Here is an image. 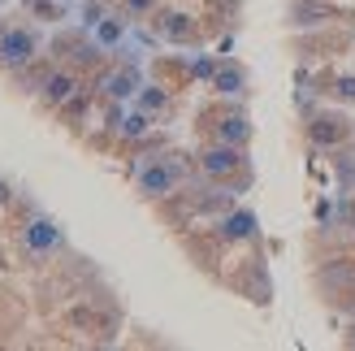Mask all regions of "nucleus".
<instances>
[{"mask_svg": "<svg viewBox=\"0 0 355 351\" xmlns=\"http://www.w3.org/2000/svg\"><path fill=\"white\" fill-rule=\"evenodd\" d=\"M31 57H35V35H31V31L13 26V31L0 35V65L17 69V65H26Z\"/></svg>", "mask_w": 355, "mask_h": 351, "instance_id": "nucleus-1", "label": "nucleus"}, {"mask_svg": "<svg viewBox=\"0 0 355 351\" xmlns=\"http://www.w3.org/2000/svg\"><path fill=\"white\" fill-rule=\"evenodd\" d=\"M173 187H178V169L173 165L152 161V165L139 169V191H144V196H169Z\"/></svg>", "mask_w": 355, "mask_h": 351, "instance_id": "nucleus-2", "label": "nucleus"}, {"mask_svg": "<svg viewBox=\"0 0 355 351\" xmlns=\"http://www.w3.org/2000/svg\"><path fill=\"white\" fill-rule=\"evenodd\" d=\"M243 165V152L234 144H221V148H208L204 152V173H212V178H221V173L239 169Z\"/></svg>", "mask_w": 355, "mask_h": 351, "instance_id": "nucleus-3", "label": "nucleus"}, {"mask_svg": "<svg viewBox=\"0 0 355 351\" xmlns=\"http://www.w3.org/2000/svg\"><path fill=\"white\" fill-rule=\"evenodd\" d=\"M26 243H31V252H52V248H61V230H57V221H31L26 225Z\"/></svg>", "mask_w": 355, "mask_h": 351, "instance_id": "nucleus-4", "label": "nucleus"}, {"mask_svg": "<svg viewBox=\"0 0 355 351\" xmlns=\"http://www.w3.org/2000/svg\"><path fill=\"white\" fill-rule=\"evenodd\" d=\"M104 92L113 100H130L135 92H144V87H139V69H117V74H109L104 78Z\"/></svg>", "mask_w": 355, "mask_h": 351, "instance_id": "nucleus-5", "label": "nucleus"}, {"mask_svg": "<svg viewBox=\"0 0 355 351\" xmlns=\"http://www.w3.org/2000/svg\"><path fill=\"white\" fill-rule=\"evenodd\" d=\"M252 230H256V213H247V208H239L234 217L221 221V234L225 239H252Z\"/></svg>", "mask_w": 355, "mask_h": 351, "instance_id": "nucleus-6", "label": "nucleus"}, {"mask_svg": "<svg viewBox=\"0 0 355 351\" xmlns=\"http://www.w3.org/2000/svg\"><path fill=\"white\" fill-rule=\"evenodd\" d=\"M121 35H126V22H121V17H100L96 22V44L100 48H117Z\"/></svg>", "mask_w": 355, "mask_h": 351, "instance_id": "nucleus-7", "label": "nucleus"}, {"mask_svg": "<svg viewBox=\"0 0 355 351\" xmlns=\"http://www.w3.org/2000/svg\"><path fill=\"white\" fill-rule=\"evenodd\" d=\"M69 96H74V78H69V74H52L44 83V100L48 104H65Z\"/></svg>", "mask_w": 355, "mask_h": 351, "instance_id": "nucleus-8", "label": "nucleus"}, {"mask_svg": "<svg viewBox=\"0 0 355 351\" xmlns=\"http://www.w3.org/2000/svg\"><path fill=\"white\" fill-rule=\"evenodd\" d=\"M247 135H252V126H247V117H225L221 121V144H247Z\"/></svg>", "mask_w": 355, "mask_h": 351, "instance_id": "nucleus-9", "label": "nucleus"}, {"mask_svg": "<svg viewBox=\"0 0 355 351\" xmlns=\"http://www.w3.org/2000/svg\"><path fill=\"white\" fill-rule=\"evenodd\" d=\"M291 17H295V26H316L321 17H329V9L325 5H295Z\"/></svg>", "mask_w": 355, "mask_h": 351, "instance_id": "nucleus-10", "label": "nucleus"}, {"mask_svg": "<svg viewBox=\"0 0 355 351\" xmlns=\"http://www.w3.org/2000/svg\"><path fill=\"white\" fill-rule=\"evenodd\" d=\"M217 87H221L225 96H234L239 87H243V74H239V69H217Z\"/></svg>", "mask_w": 355, "mask_h": 351, "instance_id": "nucleus-11", "label": "nucleus"}, {"mask_svg": "<svg viewBox=\"0 0 355 351\" xmlns=\"http://www.w3.org/2000/svg\"><path fill=\"white\" fill-rule=\"evenodd\" d=\"M144 109L152 113V109H165V92L161 87H144Z\"/></svg>", "mask_w": 355, "mask_h": 351, "instance_id": "nucleus-12", "label": "nucleus"}, {"mask_svg": "<svg viewBox=\"0 0 355 351\" xmlns=\"http://www.w3.org/2000/svg\"><path fill=\"white\" fill-rule=\"evenodd\" d=\"M121 130H126L130 139H139V135L148 130V117H144V113H135V117H126V126H121Z\"/></svg>", "mask_w": 355, "mask_h": 351, "instance_id": "nucleus-13", "label": "nucleus"}, {"mask_svg": "<svg viewBox=\"0 0 355 351\" xmlns=\"http://www.w3.org/2000/svg\"><path fill=\"white\" fill-rule=\"evenodd\" d=\"M187 31H191V26H187V17H182V13H173V17H169V35H173V40H182Z\"/></svg>", "mask_w": 355, "mask_h": 351, "instance_id": "nucleus-14", "label": "nucleus"}, {"mask_svg": "<svg viewBox=\"0 0 355 351\" xmlns=\"http://www.w3.org/2000/svg\"><path fill=\"white\" fill-rule=\"evenodd\" d=\"M148 5H152V0H126V9H130V13H144Z\"/></svg>", "mask_w": 355, "mask_h": 351, "instance_id": "nucleus-15", "label": "nucleus"}, {"mask_svg": "<svg viewBox=\"0 0 355 351\" xmlns=\"http://www.w3.org/2000/svg\"><path fill=\"white\" fill-rule=\"evenodd\" d=\"M338 87H343V96H347V100H355V78H343Z\"/></svg>", "mask_w": 355, "mask_h": 351, "instance_id": "nucleus-16", "label": "nucleus"}, {"mask_svg": "<svg viewBox=\"0 0 355 351\" xmlns=\"http://www.w3.org/2000/svg\"><path fill=\"white\" fill-rule=\"evenodd\" d=\"M5 200H9V187H5V182H0V204H5Z\"/></svg>", "mask_w": 355, "mask_h": 351, "instance_id": "nucleus-17", "label": "nucleus"}]
</instances>
